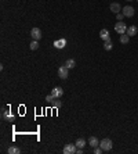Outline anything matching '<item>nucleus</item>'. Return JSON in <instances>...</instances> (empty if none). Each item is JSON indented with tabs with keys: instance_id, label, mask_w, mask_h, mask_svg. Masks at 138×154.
<instances>
[{
	"instance_id": "1",
	"label": "nucleus",
	"mask_w": 138,
	"mask_h": 154,
	"mask_svg": "<svg viewBox=\"0 0 138 154\" xmlns=\"http://www.w3.org/2000/svg\"><path fill=\"white\" fill-rule=\"evenodd\" d=\"M100 147L104 150V151H109V150H112V147H113V142L111 140V139H102L100 142Z\"/></svg>"
},
{
	"instance_id": "2",
	"label": "nucleus",
	"mask_w": 138,
	"mask_h": 154,
	"mask_svg": "<svg viewBox=\"0 0 138 154\" xmlns=\"http://www.w3.org/2000/svg\"><path fill=\"white\" fill-rule=\"evenodd\" d=\"M115 31L117 32V33H120V35H122V33H126V32H127V25L124 22H122V21H117L115 25Z\"/></svg>"
},
{
	"instance_id": "3",
	"label": "nucleus",
	"mask_w": 138,
	"mask_h": 154,
	"mask_svg": "<svg viewBox=\"0 0 138 154\" xmlns=\"http://www.w3.org/2000/svg\"><path fill=\"white\" fill-rule=\"evenodd\" d=\"M1 118H3L4 121H10V122H13V121L15 119V117L13 115L10 111H7L6 108H1Z\"/></svg>"
},
{
	"instance_id": "4",
	"label": "nucleus",
	"mask_w": 138,
	"mask_h": 154,
	"mask_svg": "<svg viewBox=\"0 0 138 154\" xmlns=\"http://www.w3.org/2000/svg\"><path fill=\"white\" fill-rule=\"evenodd\" d=\"M76 150H77V146H76V143L73 145V143H69V145H66V146L64 147V154H75L76 153Z\"/></svg>"
},
{
	"instance_id": "5",
	"label": "nucleus",
	"mask_w": 138,
	"mask_h": 154,
	"mask_svg": "<svg viewBox=\"0 0 138 154\" xmlns=\"http://www.w3.org/2000/svg\"><path fill=\"white\" fill-rule=\"evenodd\" d=\"M69 75V68L68 67H65V64L58 68V77L61 78V79H66Z\"/></svg>"
},
{
	"instance_id": "6",
	"label": "nucleus",
	"mask_w": 138,
	"mask_h": 154,
	"mask_svg": "<svg viewBox=\"0 0 138 154\" xmlns=\"http://www.w3.org/2000/svg\"><path fill=\"white\" fill-rule=\"evenodd\" d=\"M51 94L55 99H61L62 96H64V89H62L61 86H57V88H54L53 90H51Z\"/></svg>"
},
{
	"instance_id": "7",
	"label": "nucleus",
	"mask_w": 138,
	"mask_h": 154,
	"mask_svg": "<svg viewBox=\"0 0 138 154\" xmlns=\"http://www.w3.org/2000/svg\"><path fill=\"white\" fill-rule=\"evenodd\" d=\"M31 36L33 38V40H40L42 39V31L39 28H32Z\"/></svg>"
},
{
	"instance_id": "8",
	"label": "nucleus",
	"mask_w": 138,
	"mask_h": 154,
	"mask_svg": "<svg viewBox=\"0 0 138 154\" xmlns=\"http://www.w3.org/2000/svg\"><path fill=\"white\" fill-rule=\"evenodd\" d=\"M123 14H124V17H133L134 16V13H135V10H134V7H131V6H126V7H123Z\"/></svg>"
},
{
	"instance_id": "9",
	"label": "nucleus",
	"mask_w": 138,
	"mask_h": 154,
	"mask_svg": "<svg viewBox=\"0 0 138 154\" xmlns=\"http://www.w3.org/2000/svg\"><path fill=\"white\" fill-rule=\"evenodd\" d=\"M111 11L112 13H115V14H117V13H120L123 8H122V6L119 4V3H116V1H113V3H111Z\"/></svg>"
},
{
	"instance_id": "10",
	"label": "nucleus",
	"mask_w": 138,
	"mask_h": 154,
	"mask_svg": "<svg viewBox=\"0 0 138 154\" xmlns=\"http://www.w3.org/2000/svg\"><path fill=\"white\" fill-rule=\"evenodd\" d=\"M137 32H138L137 26H135V25H131V26H129V28H127V32H126V33H127V35L131 38V36H135V35H137Z\"/></svg>"
},
{
	"instance_id": "11",
	"label": "nucleus",
	"mask_w": 138,
	"mask_h": 154,
	"mask_svg": "<svg viewBox=\"0 0 138 154\" xmlns=\"http://www.w3.org/2000/svg\"><path fill=\"white\" fill-rule=\"evenodd\" d=\"M54 46L57 47V49H64V47L66 46V40L65 39H58V40L54 42Z\"/></svg>"
},
{
	"instance_id": "12",
	"label": "nucleus",
	"mask_w": 138,
	"mask_h": 154,
	"mask_svg": "<svg viewBox=\"0 0 138 154\" xmlns=\"http://www.w3.org/2000/svg\"><path fill=\"white\" fill-rule=\"evenodd\" d=\"M100 38L105 42V40H109L111 39V35H109V31L108 29H101V32H100Z\"/></svg>"
},
{
	"instance_id": "13",
	"label": "nucleus",
	"mask_w": 138,
	"mask_h": 154,
	"mask_svg": "<svg viewBox=\"0 0 138 154\" xmlns=\"http://www.w3.org/2000/svg\"><path fill=\"white\" fill-rule=\"evenodd\" d=\"M88 145L91 147H97V146H100V140L95 138V136H91V138L88 139Z\"/></svg>"
},
{
	"instance_id": "14",
	"label": "nucleus",
	"mask_w": 138,
	"mask_h": 154,
	"mask_svg": "<svg viewBox=\"0 0 138 154\" xmlns=\"http://www.w3.org/2000/svg\"><path fill=\"white\" fill-rule=\"evenodd\" d=\"M7 153L8 154H19L21 153V149L17 147V146H10L8 147V150H7Z\"/></svg>"
},
{
	"instance_id": "15",
	"label": "nucleus",
	"mask_w": 138,
	"mask_h": 154,
	"mask_svg": "<svg viewBox=\"0 0 138 154\" xmlns=\"http://www.w3.org/2000/svg\"><path fill=\"white\" fill-rule=\"evenodd\" d=\"M129 40H130V36H129L127 33H122V35H120V43H122V45H127Z\"/></svg>"
},
{
	"instance_id": "16",
	"label": "nucleus",
	"mask_w": 138,
	"mask_h": 154,
	"mask_svg": "<svg viewBox=\"0 0 138 154\" xmlns=\"http://www.w3.org/2000/svg\"><path fill=\"white\" fill-rule=\"evenodd\" d=\"M65 67H68L69 69L75 68V67H76V61H75L73 58H69V60H66V62H65Z\"/></svg>"
},
{
	"instance_id": "17",
	"label": "nucleus",
	"mask_w": 138,
	"mask_h": 154,
	"mask_svg": "<svg viewBox=\"0 0 138 154\" xmlns=\"http://www.w3.org/2000/svg\"><path fill=\"white\" fill-rule=\"evenodd\" d=\"M112 47H113V45H112V40H111V39L104 42V49H105V50H112Z\"/></svg>"
},
{
	"instance_id": "18",
	"label": "nucleus",
	"mask_w": 138,
	"mask_h": 154,
	"mask_svg": "<svg viewBox=\"0 0 138 154\" xmlns=\"http://www.w3.org/2000/svg\"><path fill=\"white\" fill-rule=\"evenodd\" d=\"M76 146L79 147V149H83V147L86 146V140H84L83 138L77 139V140H76Z\"/></svg>"
},
{
	"instance_id": "19",
	"label": "nucleus",
	"mask_w": 138,
	"mask_h": 154,
	"mask_svg": "<svg viewBox=\"0 0 138 154\" xmlns=\"http://www.w3.org/2000/svg\"><path fill=\"white\" fill-rule=\"evenodd\" d=\"M50 104H51V106H53V107H55V108H60L62 106V103H61V100H58V99H54L53 101H51V103H50Z\"/></svg>"
},
{
	"instance_id": "20",
	"label": "nucleus",
	"mask_w": 138,
	"mask_h": 154,
	"mask_svg": "<svg viewBox=\"0 0 138 154\" xmlns=\"http://www.w3.org/2000/svg\"><path fill=\"white\" fill-rule=\"evenodd\" d=\"M29 47H31V50H38L39 49V40H32Z\"/></svg>"
},
{
	"instance_id": "21",
	"label": "nucleus",
	"mask_w": 138,
	"mask_h": 154,
	"mask_svg": "<svg viewBox=\"0 0 138 154\" xmlns=\"http://www.w3.org/2000/svg\"><path fill=\"white\" fill-rule=\"evenodd\" d=\"M102 151H104V150H102V149H101L100 146L94 147V153H95V154H101V153H102Z\"/></svg>"
},
{
	"instance_id": "22",
	"label": "nucleus",
	"mask_w": 138,
	"mask_h": 154,
	"mask_svg": "<svg viewBox=\"0 0 138 154\" xmlns=\"http://www.w3.org/2000/svg\"><path fill=\"white\" fill-rule=\"evenodd\" d=\"M116 18H117V21H122L123 18H124V14H123V13H117V14H116Z\"/></svg>"
},
{
	"instance_id": "23",
	"label": "nucleus",
	"mask_w": 138,
	"mask_h": 154,
	"mask_svg": "<svg viewBox=\"0 0 138 154\" xmlns=\"http://www.w3.org/2000/svg\"><path fill=\"white\" fill-rule=\"evenodd\" d=\"M54 99H55V97H54L53 94H50V96H47V97H46V101H47V103H51Z\"/></svg>"
},
{
	"instance_id": "24",
	"label": "nucleus",
	"mask_w": 138,
	"mask_h": 154,
	"mask_svg": "<svg viewBox=\"0 0 138 154\" xmlns=\"http://www.w3.org/2000/svg\"><path fill=\"white\" fill-rule=\"evenodd\" d=\"M76 153H77V154H83V149H79V147H77Z\"/></svg>"
},
{
	"instance_id": "25",
	"label": "nucleus",
	"mask_w": 138,
	"mask_h": 154,
	"mask_svg": "<svg viewBox=\"0 0 138 154\" xmlns=\"http://www.w3.org/2000/svg\"><path fill=\"white\" fill-rule=\"evenodd\" d=\"M126 1H131V0H126Z\"/></svg>"
},
{
	"instance_id": "26",
	"label": "nucleus",
	"mask_w": 138,
	"mask_h": 154,
	"mask_svg": "<svg viewBox=\"0 0 138 154\" xmlns=\"http://www.w3.org/2000/svg\"><path fill=\"white\" fill-rule=\"evenodd\" d=\"M137 1H138V0H137Z\"/></svg>"
}]
</instances>
